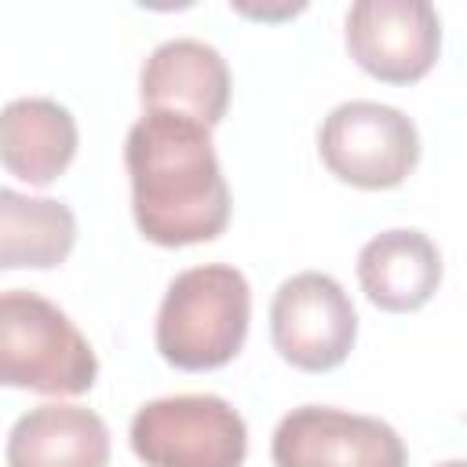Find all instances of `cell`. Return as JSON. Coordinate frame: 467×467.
<instances>
[{"instance_id":"1","label":"cell","mask_w":467,"mask_h":467,"mask_svg":"<svg viewBox=\"0 0 467 467\" xmlns=\"http://www.w3.org/2000/svg\"><path fill=\"white\" fill-rule=\"evenodd\" d=\"M131 215L161 248L215 241L230 223V186L212 128L190 113L142 109L124 139Z\"/></svg>"},{"instance_id":"2","label":"cell","mask_w":467,"mask_h":467,"mask_svg":"<svg viewBox=\"0 0 467 467\" xmlns=\"http://www.w3.org/2000/svg\"><path fill=\"white\" fill-rule=\"evenodd\" d=\"M252 321L248 277L230 263H201L171 277L157 306V354L182 372H212L230 365Z\"/></svg>"},{"instance_id":"3","label":"cell","mask_w":467,"mask_h":467,"mask_svg":"<svg viewBox=\"0 0 467 467\" xmlns=\"http://www.w3.org/2000/svg\"><path fill=\"white\" fill-rule=\"evenodd\" d=\"M99 379V358L84 332L51 299L7 288L0 296V383L51 398L88 394Z\"/></svg>"},{"instance_id":"4","label":"cell","mask_w":467,"mask_h":467,"mask_svg":"<svg viewBox=\"0 0 467 467\" xmlns=\"http://www.w3.org/2000/svg\"><path fill=\"white\" fill-rule=\"evenodd\" d=\"M128 441L146 467H241L248 456L244 416L219 394H168L139 405Z\"/></svg>"},{"instance_id":"5","label":"cell","mask_w":467,"mask_h":467,"mask_svg":"<svg viewBox=\"0 0 467 467\" xmlns=\"http://www.w3.org/2000/svg\"><path fill=\"white\" fill-rule=\"evenodd\" d=\"M321 164L347 186L394 190L420 164V131L398 106L350 99L328 109L317 128Z\"/></svg>"},{"instance_id":"6","label":"cell","mask_w":467,"mask_h":467,"mask_svg":"<svg viewBox=\"0 0 467 467\" xmlns=\"http://www.w3.org/2000/svg\"><path fill=\"white\" fill-rule=\"evenodd\" d=\"M270 343L299 372L339 368L358 343V310L347 288L321 270L285 277L270 299Z\"/></svg>"},{"instance_id":"7","label":"cell","mask_w":467,"mask_h":467,"mask_svg":"<svg viewBox=\"0 0 467 467\" xmlns=\"http://www.w3.org/2000/svg\"><path fill=\"white\" fill-rule=\"evenodd\" d=\"M274 467H409L401 434L365 412L336 405H299L285 412L270 438Z\"/></svg>"},{"instance_id":"8","label":"cell","mask_w":467,"mask_h":467,"mask_svg":"<svg viewBox=\"0 0 467 467\" xmlns=\"http://www.w3.org/2000/svg\"><path fill=\"white\" fill-rule=\"evenodd\" d=\"M343 40L368 77L416 84L441 55V18L427 0H358L343 18Z\"/></svg>"},{"instance_id":"9","label":"cell","mask_w":467,"mask_h":467,"mask_svg":"<svg viewBox=\"0 0 467 467\" xmlns=\"http://www.w3.org/2000/svg\"><path fill=\"white\" fill-rule=\"evenodd\" d=\"M142 109H175L215 128L230 109V66L197 36L157 44L139 69Z\"/></svg>"},{"instance_id":"10","label":"cell","mask_w":467,"mask_h":467,"mask_svg":"<svg viewBox=\"0 0 467 467\" xmlns=\"http://www.w3.org/2000/svg\"><path fill=\"white\" fill-rule=\"evenodd\" d=\"M358 285L376 310L412 314L427 306L441 285V252L423 230H383L358 252Z\"/></svg>"},{"instance_id":"11","label":"cell","mask_w":467,"mask_h":467,"mask_svg":"<svg viewBox=\"0 0 467 467\" xmlns=\"http://www.w3.org/2000/svg\"><path fill=\"white\" fill-rule=\"evenodd\" d=\"M4 460L7 467H106L109 427L84 405L44 401L15 420Z\"/></svg>"},{"instance_id":"12","label":"cell","mask_w":467,"mask_h":467,"mask_svg":"<svg viewBox=\"0 0 467 467\" xmlns=\"http://www.w3.org/2000/svg\"><path fill=\"white\" fill-rule=\"evenodd\" d=\"M77 142L73 113L47 95L11 99L0 113V161L18 182L51 186L73 164Z\"/></svg>"},{"instance_id":"13","label":"cell","mask_w":467,"mask_h":467,"mask_svg":"<svg viewBox=\"0 0 467 467\" xmlns=\"http://www.w3.org/2000/svg\"><path fill=\"white\" fill-rule=\"evenodd\" d=\"M77 244V215L55 197H29L11 186L0 190V266L51 270L69 259Z\"/></svg>"},{"instance_id":"14","label":"cell","mask_w":467,"mask_h":467,"mask_svg":"<svg viewBox=\"0 0 467 467\" xmlns=\"http://www.w3.org/2000/svg\"><path fill=\"white\" fill-rule=\"evenodd\" d=\"M230 7L241 11V15H248V18H263V22H266V18H292V15H299L306 4H277V7H266V4H263V7H255V4H230Z\"/></svg>"},{"instance_id":"15","label":"cell","mask_w":467,"mask_h":467,"mask_svg":"<svg viewBox=\"0 0 467 467\" xmlns=\"http://www.w3.org/2000/svg\"><path fill=\"white\" fill-rule=\"evenodd\" d=\"M434 467H467V460H441V463H434Z\"/></svg>"}]
</instances>
